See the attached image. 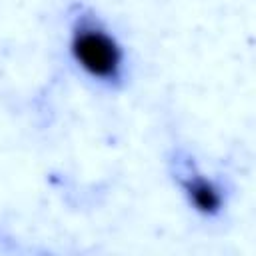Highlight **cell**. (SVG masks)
Wrapping results in <instances>:
<instances>
[{"mask_svg": "<svg viewBox=\"0 0 256 256\" xmlns=\"http://www.w3.org/2000/svg\"><path fill=\"white\" fill-rule=\"evenodd\" d=\"M72 52L78 64L94 78L116 80L122 66V52L112 36L94 24H80L72 36Z\"/></svg>", "mask_w": 256, "mask_h": 256, "instance_id": "6da1fadb", "label": "cell"}, {"mask_svg": "<svg viewBox=\"0 0 256 256\" xmlns=\"http://www.w3.org/2000/svg\"><path fill=\"white\" fill-rule=\"evenodd\" d=\"M184 188H186L190 202L196 206V210H200L204 214H216L220 210L222 198H220L218 188L210 180L194 176V178H188L184 182Z\"/></svg>", "mask_w": 256, "mask_h": 256, "instance_id": "7a4b0ae2", "label": "cell"}]
</instances>
